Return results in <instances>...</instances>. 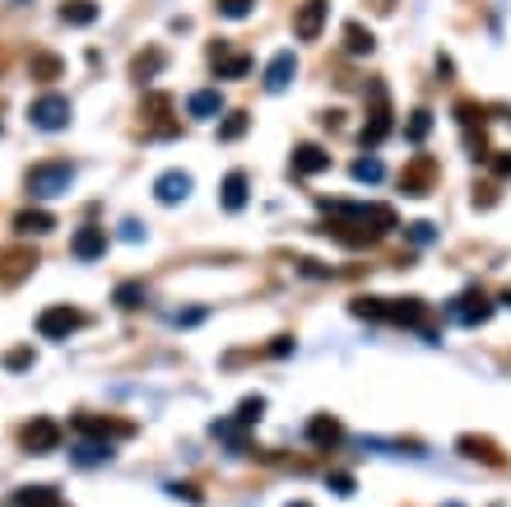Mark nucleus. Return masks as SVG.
Instances as JSON below:
<instances>
[{"label":"nucleus","instance_id":"1","mask_svg":"<svg viewBox=\"0 0 511 507\" xmlns=\"http://www.w3.org/2000/svg\"><path fill=\"white\" fill-rule=\"evenodd\" d=\"M395 228V209L391 205H348V200H335L326 205V228L335 243L344 247H376L382 237Z\"/></svg>","mask_w":511,"mask_h":507},{"label":"nucleus","instance_id":"2","mask_svg":"<svg viewBox=\"0 0 511 507\" xmlns=\"http://www.w3.org/2000/svg\"><path fill=\"white\" fill-rule=\"evenodd\" d=\"M354 316H367V322H391V326H410L423 331L433 340L437 331L427 326V303L423 298H354Z\"/></svg>","mask_w":511,"mask_h":507},{"label":"nucleus","instance_id":"3","mask_svg":"<svg viewBox=\"0 0 511 507\" xmlns=\"http://www.w3.org/2000/svg\"><path fill=\"white\" fill-rule=\"evenodd\" d=\"M70 182H75V168H70V164H61V158H57V164H38V168H29V177H23L29 196H38V200L70 191Z\"/></svg>","mask_w":511,"mask_h":507},{"label":"nucleus","instance_id":"4","mask_svg":"<svg viewBox=\"0 0 511 507\" xmlns=\"http://www.w3.org/2000/svg\"><path fill=\"white\" fill-rule=\"evenodd\" d=\"M391 98H386V84H372V108H367V121H363V149H376L386 136H391Z\"/></svg>","mask_w":511,"mask_h":507},{"label":"nucleus","instance_id":"5","mask_svg":"<svg viewBox=\"0 0 511 507\" xmlns=\"http://www.w3.org/2000/svg\"><path fill=\"white\" fill-rule=\"evenodd\" d=\"M19 442H23V451H29V457H51V451L61 447V423L57 419H29L19 429Z\"/></svg>","mask_w":511,"mask_h":507},{"label":"nucleus","instance_id":"6","mask_svg":"<svg viewBox=\"0 0 511 507\" xmlns=\"http://www.w3.org/2000/svg\"><path fill=\"white\" fill-rule=\"evenodd\" d=\"M89 316L79 312V307H70V303H57V307H47L42 316H38V335L42 340H70L79 326H84Z\"/></svg>","mask_w":511,"mask_h":507},{"label":"nucleus","instance_id":"7","mask_svg":"<svg viewBox=\"0 0 511 507\" xmlns=\"http://www.w3.org/2000/svg\"><path fill=\"white\" fill-rule=\"evenodd\" d=\"M437 186V158L433 154H414L405 173H400V191L405 196H427Z\"/></svg>","mask_w":511,"mask_h":507},{"label":"nucleus","instance_id":"8","mask_svg":"<svg viewBox=\"0 0 511 507\" xmlns=\"http://www.w3.org/2000/svg\"><path fill=\"white\" fill-rule=\"evenodd\" d=\"M29 121H33L38 130H66V126H70V98L42 93L33 108H29Z\"/></svg>","mask_w":511,"mask_h":507},{"label":"nucleus","instance_id":"9","mask_svg":"<svg viewBox=\"0 0 511 507\" xmlns=\"http://www.w3.org/2000/svg\"><path fill=\"white\" fill-rule=\"evenodd\" d=\"M326 19H330V0H303L298 14H293V33L303 42H316L321 29H326Z\"/></svg>","mask_w":511,"mask_h":507},{"label":"nucleus","instance_id":"10","mask_svg":"<svg viewBox=\"0 0 511 507\" xmlns=\"http://www.w3.org/2000/svg\"><path fill=\"white\" fill-rule=\"evenodd\" d=\"M75 433L98 438V442H117V438H130V433H136V423H126V419H98V414H79V419H75Z\"/></svg>","mask_w":511,"mask_h":507},{"label":"nucleus","instance_id":"11","mask_svg":"<svg viewBox=\"0 0 511 507\" xmlns=\"http://www.w3.org/2000/svg\"><path fill=\"white\" fill-rule=\"evenodd\" d=\"M209 66H214V75H219V79H242V75L251 70V57H247V51H233L228 42H214L209 47Z\"/></svg>","mask_w":511,"mask_h":507},{"label":"nucleus","instance_id":"12","mask_svg":"<svg viewBox=\"0 0 511 507\" xmlns=\"http://www.w3.org/2000/svg\"><path fill=\"white\" fill-rule=\"evenodd\" d=\"M330 168V154L321 149V145H298L288 158V173L293 177H316V173H326Z\"/></svg>","mask_w":511,"mask_h":507},{"label":"nucleus","instance_id":"13","mask_svg":"<svg viewBox=\"0 0 511 507\" xmlns=\"http://www.w3.org/2000/svg\"><path fill=\"white\" fill-rule=\"evenodd\" d=\"M29 271H38V252L33 247H19V252L0 256V284H19Z\"/></svg>","mask_w":511,"mask_h":507},{"label":"nucleus","instance_id":"14","mask_svg":"<svg viewBox=\"0 0 511 507\" xmlns=\"http://www.w3.org/2000/svg\"><path fill=\"white\" fill-rule=\"evenodd\" d=\"M70 252L79 256V261H98L102 252H107V228H98V224H84L75 237H70Z\"/></svg>","mask_w":511,"mask_h":507},{"label":"nucleus","instance_id":"15","mask_svg":"<svg viewBox=\"0 0 511 507\" xmlns=\"http://www.w3.org/2000/svg\"><path fill=\"white\" fill-rule=\"evenodd\" d=\"M154 196H158V205H177V200H186V196H191V173H181V168L163 173V177L154 182Z\"/></svg>","mask_w":511,"mask_h":507},{"label":"nucleus","instance_id":"16","mask_svg":"<svg viewBox=\"0 0 511 507\" xmlns=\"http://www.w3.org/2000/svg\"><path fill=\"white\" fill-rule=\"evenodd\" d=\"M293 75H298V57H293V51H279V57H270V66H265V89L270 93L288 89Z\"/></svg>","mask_w":511,"mask_h":507},{"label":"nucleus","instance_id":"17","mask_svg":"<svg viewBox=\"0 0 511 507\" xmlns=\"http://www.w3.org/2000/svg\"><path fill=\"white\" fill-rule=\"evenodd\" d=\"M29 75L38 79V84H57V79L66 75V61L57 57V51H33V61H29Z\"/></svg>","mask_w":511,"mask_h":507},{"label":"nucleus","instance_id":"18","mask_svg":"<svg viewBox=\"0 0 511 507\" xmlns=\"http://www.w3.org/2000/svg\"><path fill=\"white\" fill-rule=\"evenodd\" d=\"M51 228H57V219H51L47 209H19V215H14V233L19 237H42Z\"/></svg>","mask_w":511,"mask_h":507},{"label":"nucleus","instance_id":"19","mask_svg":"<svg viewBox=\"0 0 511 507\" xmlns=\"http://www.w3.org/2000/svg\"><path fill=\"white\" fill-rule=\"evenodd\" d=\"M14 507H70L51 485H29V489H19L14 494Z\"/></svg>","mask_w":511,"mask_h":507},{"label":"nucleus","instance_id":"20","mask_svg":"<svg viewBox=\"0 0 511 507\" xmlns=\"http://www.w3.org/2000/svg\"><path fill=\"white\" fill-rule=\"evenodd\" d=\"M186 112H191L196 121L219 117V112H224V93H219V89H200V93H191V98H186Z\"/></svg>","mask_w":511,"mask_h":507},{"label":"nucleus","instance_id":"21","mask_svg":"<svg viewBox=\"0 0 511 507\" xmlns=\"http://www.w3.org/2000/svg\"><path fill=\"white\" fill-rule=\"evenodd\" d=\"M489 312H493V307H489V298H483V293H465V298L451 307V316H455V322H465V326L489 322Z\"/></svg>","mask_w":511,"mask_h":507},{"label":"nucleus","instance_id":"22","mask_svg":"<svg viewBox=\"0 0 511 507\" xmlns=\"http://www.w3.org/2000/svg\"><path fill=\"white\" fill-rule=\"evenodd\" d=\"M455 447H461V457H470V461H489V466H502V461H507L489 438H474V433H465Z\"/></svg>","mask_w":511,"mask_h":507},{"label":"nucleus","instance_id":"23","mask_svg":"<svg viewBox=\"0 0 511 507\" xmlns=\"http://www.w3.org/2000/svg\"><path fill=\"white\" fill-rule=\"evenodd\" d=\"M339 438H344V429H339V419H330V414H316L307 423V442L312 447H335Z\"/></svg>","mask_w":511,"mask_h":507},{"label":"nucleus","instance_id":"24","mask_svg":"<svg viewBox=\"0 0 511 507\" xmlns=\"http://www.w3.org/2000/svg\"><path fill=\"white\" fill-rule=\"evenodd\" d=\"M61 19L70 23V29H89V23H98V5H93V0H66Z\"/></svg>","mask_w":511,"mask_h":507},{"label":"nucleus","instance_id":"25","mask_svg":"<svg viewBox=\"0 0 511 507\" xmlns=\"http://www.w3.org/2000/svg\"><path fill=\"white\" fill-rule=\"evenodd\" d=\"M242 205H247V173L233 168V173L224 177V209H233V215H237Z\"/></svg>","mask_w":511,"mask_h":507},{"label":"nucleus","instance_id":"26","mask_svg":"<svg viewBox=\"0 0 511 507\" xmlns=\"http://www.w3.org/2000/svg\"><path fill=\"white\" fill-rule=\"evenodd\" d=\"M163 51H158V47H149V51H140V57L136 61H130V79H140V84H145V79H154L158 70H163Z\"/></svg>","mask_w":511,"mask_h":507},{"label":"nucleus","instance_id":"27","mask_svg":"<svg viewBox=\"0 0 511 507\" xmlns=\"http://www.w3.org/2000/svg\"><path fill=\"white\" fill-rule=\"evenodd\" d=\"M344 47H348V57H372L376 38L363 29V23H344Z\"/></svg>","mask_w":511,"mask_h":507},{"label":"nucleus","instance_id":"28","mask_svg":"<svg viewBox=\"0 0 511 507\" xmlns=\"http://www.w3.org/2000/svg\"><path fill=\"white\" fill-rule=\"evenodd\" d=\"M75 461H79V466L112 461V442H98V438H93V442H79V447H75Z\"/></svg>","mask_w":511,"mask_h":507},{"label":"nucleus","instance_id":"29","mask_svg":"<svg viewBox=\"0 0 511 507\" xmlns=\"http://www.w3.org/2000/svg\"><path fill=\"white\" fill-rule=\"evenodd\" d=\"M112 298H117V307L136 312V307L145 303V284H140V280H126V284H117V293H112Z\"/></svg>","mask_w":511,"mask_h":507},{"label":"nucleus","instance_id":"30","mask_svg":"<svg viewBox=\"0 0 511 507\" xmlns=\"http://www.w3.org/2000/svg\"><path fill=\"white\" fill-rule=\"evenodd\" d=\"M260 414H265V396H247L237 405V423L242 429H251V423H260Z\"/></svg>","mask_w":511,"mask_h":507},{"label":"nucleus","instance_id":"31","mask_svg":"<svg viewBox=\"0 0 511 507\" xmlns=\"http://www.w3.org/2000/svg\"><path fill=\"white\" fill-rule=\"evenodd\" d=\"M354 177H358V182H382V177H386L382 158H376V154H363L358 164H354Z\"/></svg>","mask_w":511,"mask_h":507},{"label":"nucleus","instance_id":"32","mask_svg":"<svg viewBox=\"0 0 511 507\" xmlns=\"http://www.w3.org/2000/svg\"><path fill=\"white\" fill-rule=\"evenodd\" d=\"M247 126H251L247 112H228V121L219 126V140H242V136H247Z\"/></svg>","mask_w":511,"mask_h":507},{"label":"nucleus","instance_id":"33","mask_svg":"<svg viewBox=\"0 0 511 507\" xmlns=\"http://www.w3.org/2000/svg\"><path fill=\"white\" fill-rule=\"evenodd\" d=\"M145 112H149V121L163 126V117L172 112V98H168V93H149V98H145ZM163 130H168V126H163Z\"/></svg>","mask_w":511,"mask_h":507},{"label":"nucleus","instance_id":"34","mask_svg":"<svg viewBox=\"0 0 511 507\" xmlns=\"http://www.w3.org/2000/svg\"><path fill=\"white\" fill-rule=\"evenodd\" d=\"M251 5H256V0H214V10H219L224 19H247Z\"/></svg>","mask_w":511,"mask_h":507},{"label":"nucleus","instance_id":"35","mask_svg":"<svg viewBox=\"0 0 511 507\" xmlns=\"http://www.w3.org/2000/svg\"><path fill=\"white\" fill-rule=\"evenodd\" d=\"M5 368H10V372L33 368V350H10V354H5Z\"/></svg>","mask_w":511,"mask_h":507},{"label":"nucleus","instance_id":"36","mask_svg":"<svg viewBox=\"0 0 511 507\" xmlns=\"http://www.w3.org/2000/svg\"><path fill=\"white\" fill-rule=\"evenodd\" d=\"M427 126H433V112H414V121H410V140H423Z\"/></svg>","mask_w":511,"mask_h":507},{"label":"nucleus","instance_id":"37","mask_svg":"<svg viewBox=\"0 0 511 507\" xmlns=\"http://www.w3.org/2000/svg\"><path fill=\"white\" fill-rule=\"evenodd\" d=\"M326 485H330V489H335L339 498H348V494H354V475H330Z\"/></svg>","mask_w":511,"mask_h":507},{"label":"nucleus","instance_id":"38","mask_svg":"<svg viewBox=\"0 0 511 507\" xmlns=\"http://www.w3.org/2000/svg\"><path fill=\"white\" fill-rule=\"evenodd\" d=\"M489 168H493L498 177H511V154H493V158H489Z\"/></svg>","mask_w":511,"mask_h":507},{"label":"nucleus","instance_id":"39","mask_svg":"<svg viewBox=\"0 0 511 507\" xmlns=\"http://www.w3.org/2000/svg\"><path fill=\"white\" fill-rule=\"evenodd\" d=\"M168 494H172V498H191V503H200V494H196L191 485H168Z\"/></svg>","mask_w":511,"mask_h":507},{"label":"nucleus","instance_id":"40","mask_svg":"<svg viewBox=\"0 0 511 507\" xmlns=\"http://www.w3.org/2000/svg\"><path fill=\"white\" fill-rule=\"evenodd\" d=\"M410 237L414 243H427V237H433V224H410Z\"/></svg>","mask_w":511,"mask_h":507},{"label":"nucleus","instance_id":"41","mask_svg":"<svg viewBox=\"0 0 511 507\" xmlns=\"http://www.w3.org/2000/svg\"><path fill=\"white\" fill-rule=\"evenodd\" d=\"M288 350H293V340H288V335H279V340L270 344V354H275V359H279V354H288Z\"/></svg>","mask_w":511,"mask_h":507},{"label":"nucleus","instance_id":"42","mask_svg":"<svg viewBox=\"0 0 511 507\" xmlns=\"http://www.w3.org/2000/svg\"><path fill=\"white\" fill-rule=\"evenodd\" d=\"M288 507H312V503H288Z\"/></svg>","mask_w":511,"mask_h":507},{"label":"nucleus","instance_id":"43","mask_svg":"<svg viewBox=\"0 0 511 507\" xmlns=\"http://www.w3.org/2000/svg\"><path fill=\"white\" fill-rule=\"evenodd\" d=\"M0 130H5V126H0Z\"/></svg>","mask_w":511,"mask_h":507}]
</instances>
